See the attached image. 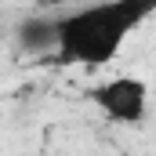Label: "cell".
I'll list each match as a JSON object with an SVG mask.
<instances>
[{
	"instance_id": "obj_1",
	"label": "cell",
	"mask_w": 156,
	"mask_h": 156,
	"mask_svg": "<svg viewBox=\"0 0 156 156\" xmlns=\"http://www.w3.org/2000/svg\"><path fill=\"white\" fill-rule=\"evenodd\" d=\"M156 11V0H94L55 11V58L62 66L105 69L116 62L127 37Z\"/></svg>"
},
{
	"instance_id": "obj_2",
	"label": "cell",
	"mask_w": 156,
	"mask_h": 156,
	"mask_svg": "<svg viewBox=\"0 0 156 156\" xmlns=\"http://www.w3.org/2000/svg\"><path fill=\"white\" fill-rule=\"evenodd\" d=\"M91 102L98 105V113L109 123L138 127L149 116V83L134 73H116L91 91Z\"/></svg>"
},
{
	"instance_id": "obj_3",
	"label": "cell",
	"mask_w": 156,
	"mask_h": 156,
	"mask_svg": "<svg viewBox=\"0 0 156 156\" xmlns=\"http://www.w3.org/2000/svg\"><path fill=\"white\" fill-rule=\"evenodd\" d=\"M15 44L26 55H51L55 51V11H33L15 26Z\"/></svg>"
},
{
	"instance_id": "obj_4",
	"label": "cell",
	"mask_w": 156,
	"mask_h": 156,
	"mask_svg": "<svg viewBox=\"0 0 156 156\" xmlns=\"http://www.w3.org/2000/svg\"><path fill=\"white\" fill-rule=\"evenodd\" d=\"M76 0H37L40 11H62V7H73Z\"/></svg>"
}]
</instances>
